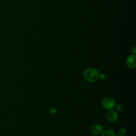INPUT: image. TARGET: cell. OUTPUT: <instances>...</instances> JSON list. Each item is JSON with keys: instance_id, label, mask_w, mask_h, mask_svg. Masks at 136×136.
Here are the masks:
<instances>
[{"instance_id": "1", "label": "cell", "mask_w": 136, "mask_h": 136, "mask_svg": "<svg viewBox=\"0 0 136 136\" xmlns=\"http://www.w3.org/2000/svg\"><path fill=\"white\" fill-rule=\"evenodd\" d=\"M85 79L89 82L96 81L99 76V73L97 70L94 68H89L86 70L84 73Z\"/></svg>"}, {"instance_id": "2", "label": "cell", "mask_w": 136, "mask_h": 136, "mask_svg": "<svg viewBox=\"0 0 136 136\" xmlns=\"http://www.w3.org/2000/svg\"><path fill=\"white\" fill-rule=\"evenodd\" d=\"M115 104L114 99L110 96L105 97L102 101V106L106 110H111L113 109Z\"/></svg>"}, {"instance_id": "3", "label": "cell", "mask_w": 136, "mask_h": 136, "mask_svg": "<svg viewBox=\"0 0 136 136\" xmlns=\"http://www.w3.org/2000/svg\"><path fill=\"white\" fill-rule=\"evenodd\" d=\"M126 63L128 67L130 68H135L136 67V56L135 55H131L128 57Z\"/></svg>"}, {"instance_id": "4", "label": "cell", "mask_w": 136, "mask_h": 136, "mask_svg": "<svg viewBox=\"0 0 136 136\" xmlns=\"http://www.w3.org/2000/svg\"><path fill=\"white\" fill-rule=\"evenodd\" d=\"M106 117L110 122H115L117 120L118 115L115 111H110L106 114Z\"/></svg>"}, {"instance_id": "5", "label": "cell", "mask_w": 136, "mask_h": 136, "mask_svg": "<svg viewBox=\"0 0 136 136\" xmlns=\"http://www.w3.org/2000/svg\"><path fill=\"white\" fill-rule=\"evenodd\" d=\"M103 131V128L100 125H96L93 126L91 128V133L94 135H97L102 133Z\"/></svg>"}, {"instance_id": "6", "label": "cell", "mask_w": 136, "mask_h": 136, "mask_svg": "<svg viewBox=\"0 0 136 136\" xmlns=\"http://www.w3.org/2000/svg\"><path fill=\"white\" fill-rule=\"evenodd\" d=\"M101 136H116L115 132L111 129H106L104 130Z\"/></svg>"}, {"instance_id": "7", "label": "cell", "mask_w": 136, "mask_h": 136, "mask_svg": "<svg viewBox=\"0 0 136 136\" xmlns=\"http://www.w3.org/2000/svg\"><path fill=\"white\" fill-rule=\"evenodd\" d=\"M114 107H115V110H116V111H118V112H122V111H123V109H123V106L122 105L119 104L115 105L114 106Z\"/></svg>"}, {"instance_id": "8", "label": "cell", "mask_w": 136, "mask_h": 136, "mask_svg": "<svg viewBox=\"0 0 136 136\" xmlns=\"http://www.w3.org/2000/svg\"><path fill=\"white\" fill-rule=\"evenodd\" d=\"M126 134V131L125 129L121 128L118 131V136H125Z\"/></svg>"}, {"instance_id": "9", "label": "cell", "mask_w": 136, "mask_h": 136, "mask_svg": "<svg viewBox=\"0 0 136 136\" xmlns=\"http://www.w3.org/2000/svg\"><path fill=\"white\" fill-rule=\"evenodd\" d=\"M98 77H100V78L102 80H105L106 78V76H105V75L104 74H101V75L98 76Z\"/></svg>"}, {"instance_id": "10", "label": "cell", "mask_w": 136, "mask_h": 136, "mask_svg": "<svg viewBox=\"0 0 136 136\" xmlns=\"http://www.w3.org/2000/svg\"><path fill=\"white\" fill-rule=\"evenodd\" d=\"M50 112L52 114H54L56 112V110L54 109V108H52L51 110H50Z\"/></svg>"}, {"instance_id": "11", "label": "cell", "mask_w": 136, "mask_h": 136, "mask_svg": "<svg viewBox=\"0 0 136 136\" xmlns=\"http://www.w3.org/2000/svg\"><path fill=\"white\" fill-rule=\"evenodd\" d=\"M133 52L135 53L136 52H135V47H134V49H133Z\"/></svg>"}]
</instances>
